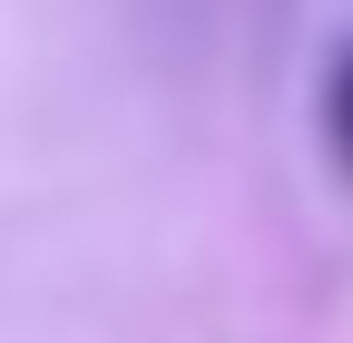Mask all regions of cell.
Segmentation results:
<instances>
[{
    "instance_id": "obj_1",
    "label": "cell",
    "mask_w": 353,
    "mask_h": 343,
    "mask_svg": "<svg viewBox=\"0 0 353 343\" xmlns=\"http://www.w3.org/2000/svg\"><path fill=\"white\" fill-rule=\"evenodd\" d=\"M324 138H334L343 177H353V39L334 50V69H324Z\"/></svg>"
}]
</instances>
